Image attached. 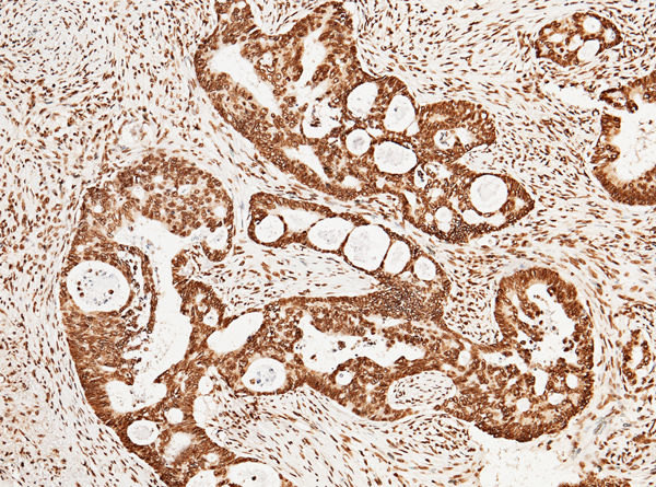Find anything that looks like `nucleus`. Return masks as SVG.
<instances>
[{"mask_svg":"<svg viewBox=\"0 0 656 487\" xmlns=\"http://www.w3.org/2000/svg\"><path fill=\"white\" fill-rule=\"evenodd\" d=\"M418 138L423 158L447 165L475 148L491 144L496 131L492 116L481 104L452 100L421 108Z\"/></svg>","mask_w":656,"mask_h":487,"instance_id":"3","label":"nucleus"},{"mask_svg":"<svg viewBox=\"0 0 656 487\" xmlns=\"http://www.w3.org/2000/svg\"><path fill=\"white\" fill-rule=\"evenodd\" d=\"M454 392L452 382L436 374H422L400 383L396 397L408 405L430 404L448 397Z\"/></svg>","mask_w":656,"mask_h":487,"instance_id":"5","label":"nucleus"},{"mask_svg":"<svg viewBox=\"0 0 656 487\" xmlns=\"http://www.w3.org/2000/svg\"><path fill=\"white\" fill-rule=\"evenodd\" d=\"M389 128L396 131H405L414 121L418 123V112L410 94L403 90L396 93L390 103L386 116Z\"/></svg>","mask_w":656,"mask_h":487,"instance_id":"6","label":"nucleus"},{"mask_svg":"<svg viewBox=\"0 0 656 487\" xmlns=\"http://www.w3.org/2000/svg\"><path fill=\"white\" fill-rule=\"evenodd\" d=\"M622 40L620 30L609 19L577 11L542 26L534 47L538 58L571 68L590 62Z\"/></svg>","mask_w":656,"mask_h":487,"instance_id":"4","label":"nucleus"},{"mask_svg":"<svg viewBox=\"0 0 656 487\" xmlns=\"http://www.w3.org/2000/svg\"><path fill=\"white\" fill-rule=\"evenodd\" d=\"M377 89L373 83H365L358 86L349 96V105L358 114L366 113L375 104Z\"/></svg>","mask_w":656,"mask_h":487,"instance_id":"7","label":"nucleus"},{"mask_svg":"<svg viewBox=\"0 0 656 487\" xmlns=\"http://www.w3.org/2000/svg\"><path fill=\"white\" fill-rule=\"evenodd\" d=\"M444 193L462 236L506 228L535 206L529 193L512 176L478 173L460 164H448Z\"/></svg>","mask_w":656,"mask_h":487,"instance_id":"2","label":"nucleus"},{"mask_svg":"<svg viewBox=\"0 0 656 487\" xmlns=\"http://www.w3.org/2000/svg\"><path fill=\"white\" fill-rule=\"evenodd\" d=\"M600 124L601 135L590 161L595 176L618 201L654 205V129L645 130L632 113L625 118L604 114Z\"/></svg>","mask_w":656,"mask_h":487,"instance_id":"1","label":"nucleus"}]
</instances>
